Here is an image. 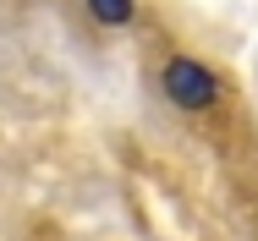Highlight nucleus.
Masks as SVG:
<instances>
[{
    "mask_svg": "<svg viewBox=\"0 0 258 241\" xmlns=\"http://www.w3.org/2000/svg\"><path fill=\"white\" fill-rule=\"evenodd\" d=\"M165 94L176 99L181 110H204V104H214L220 83H214V71L198 66V60H170V66H165Z\"/></svg>",
    "mask_w": 258,
    "mask_h": 241,
    "instance_id": "f257e3e1",
    "label": "nucleus"
},
{
    "mask_svg": "<svg viewBox=\"0 0 258 241\" xmlns=\"http://www.w3.org/2000/svg\"><path fill=\"white\" fill-rule=\"evenodd\" d=\"M88 11L99 17L104 28H126L132 22V0H88Z\"/></svg>",
    "mask_w": 258,
    "mask_h": 241,
    "instance_id": "f03ea898",
    "label": "nucleus"
}]
</instances>
